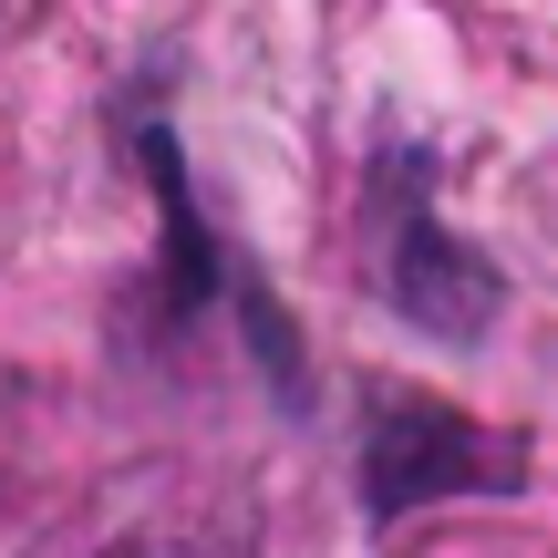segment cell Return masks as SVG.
Wrapping results in <instances>:
<instances>
[{"mask_svg":"<svg viewBox=\"0 0 558 558\" xmlns=\"http://www.w3.org/2000/svg\"><path fill=\"white\" fill-rule=\"evenodd\" d=\"M435 486H518V456L476 445V424H456L445 403L393 393L373 456H362V497H373V518H403V507L435 497Z\"/></svg>","mask_w":558,"mask_h":558,"instance_id":"1","label":"cell"},{"mask_svg":"<svg viewBox=\"0 0 558 558\" xmlns=\"http://www.w3.org/2000/svg\"><path fill=\"white\" fill-rule=\"evenodd\" d=\"M94 558H207V538H186V527H156V538H114Z\"/></svg>","mask_w":558,"mask_h":558,"instance_id":"2","label":"cell"}]
</instances>
